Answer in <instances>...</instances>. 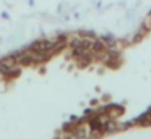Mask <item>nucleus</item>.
Masks as SVG:
<instances>
[{"instance_id": "nucleus-1", "label": "nucleus", "mask_w": 151, "mask_h": 139, "mask_svg": "<svg viewBox=\"0 0 151 139\" xmlns=\"http://www.w3.org/2000/svg\"><path fill=\"white\" fill-rule=\"evenodd\" d=\"M145 26H146L148 29H151V15L146 18V21H145Z\"/></svg>"}]
</instances>
